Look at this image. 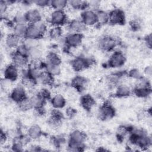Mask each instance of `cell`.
<instances>
[{
	"instance_id": "cell-12",
	"label": "cell",
	"mask_w": 152,
	"mask_h": 152,
	"mask_svg": "<svg viewBox=\"0 0 152 152\" xmlns=\"http://www.w3.org/2000/svg\"><path fill=\"white\" fill-rule=\"evenodd\" d=\"M89 65V61L83 57H77L71 62V66L76 71H81Z\"/></svg>"
},
{
	"instance_id": "cell-10",
	"label": "cell",
	"mask_w": 152,
	"mask_h": 152,
	"mask_svg": "<svg viewBox=\"0 0 152 152\" xmlns=\"http://www.w3.org/2000/svg\"><path fill=\"white\" fill-rule=\"evenodd\" d=\"M83 40V36L81 33H71L65 37V43L69 47H77L80 45Z\"/></svg>"
},
{
	"instance_id": "cell-16",
	"label": "cell",
	"mask_w": 152,
	"mask_h": 152,
	"mask_svg": "<svg viewBox=\"0 0 152 152\" xmlns=\"http://www.w3.org/2000/svg\"><path fill=\"white\" fill-rule=\"evenodd\" d=\"M27 23L33 24L42 20V15L40 11L36 9H31L26 12Z\"/></svg>"
},
{
	"instance_id": "cell-37",
	"label": "cell",
	"mask_w": 152,
	"mask_h": 152,
	"mask_svg": "<svg viewBox=\"0 0 152 152\" xmlns=\"http://www.w3.org/2000/svg\"><path fill=\"white\" fill-rule=\"evenodd\" d=\"M16 52L22 55L23 56H28V49L22 43L20 44L17 48H16Z\"/></svg>"
},
{
	"instance_id": "cell-4",
	"label": "cell",
	"mask_w": 152,
	"mask_h": 152,
	"mask_svg": "<svg viewBox=\"0 0 152 152\" xmlns=\"http://www.w3.org/2000/svg\"><path fill=\"white\" fill-rule=\"evenodd\" d=\"M82 21L86 26H92L97 23V14L92 10L84 11L81 15Z\"/></svg>"
},
{
	"instance_id": "cell-5",
	"label": "cell",
	"mask_w": 152,
	"mask_h": 152,
	"mask_svg": "<svg viewBox=\"0 0 152 152\" xmlns=\"http://www.w3.org/2000/svg\"><path fill=\"white\" fill-rule=\"evenodd\" d=\"M109 21L113 24H122L125 22L124 12L119 9H115L109 14Z\"/></svg>"
},
{
	"instance_id": "cell-32",
	"label": "cell",
	"mask_w": 152,
	"mask_h": 152,
	"mask_svg": "<svg viewBox=\"0 0 152 152\" xmlns=\"http://www.w3.org/2000/svg\"><path fill=\"white\" fill-rule=\"evenodd\" d=\"M68 4L74 9H83L86 8L88 6V3L83 1L78 0H73L70 1L68 2Z\"/></svg>"
},
{
	"instance_id": "cell-31",
	"label": "cell",
	"mask_w": 152,
	"mask_h": 152,
	"mask_svg": "<svg viewBox=\"0 0 152 152\" xmlns=\"http://www.w3.org/2000/svg\"><path fill=\"white\" fill-rule=\"evenodd\" d=\"M46 62L59 65L61 59L57 53L53 52H49L46 56Z\"/></svg>"
},
{
	"instance_id": "cell-42",
	"label": "cell",
	"mask_w": 152,
	"mask_h": 152,
	"mask_svg": "<svg viewBox=\"0 0 152 152\" xmlns=\"http://www.w3.org/2000/svg\"><path fill=\"white\" fill-rule=\"evenodd\" d=\"M100 2L97 1H92L88 3V6H90L93 9H96L99 6Z\"/></svg>"
},
{
	"instance_id": "cell-11",
	"label": "cell",
	"mask_w": 152,
	"mask_h": 152,
	"mask_svg": "<svg viewBox=\"0 0 152 152\" xmlns=\"http://www.w3.org/2000/svg\"><path fill=\"white\" fill-rule=\"evenodd\" d=\"M86 137L84 133L78 130L72 131L69 135V144L81 145L83 144Z\"/></svg>"
},
{
	"instance_id": "cell-18",
	"label": "cell",
	"mask_w": 152,
	"mask_h": 152,
	"mask_svg": "<svg viewBox=\"0 0 152 152\" xmlns=\"http://www.w3.org/2000/svg\"><path fill=\"white\" fill-rule=\"evenodd\" d=\"M51 103L54 108L58 109L63 108L65 106L66 100L62 95L56 94L52 98Z\"/></svg>"
},
{
	"instance_id": "cell-26",
	"label": "cell",
	"mask_w": 152,
	"mask_h": 152,
	"mask_svg": "<svg viewBox=\"0 0 152 152\" xmlns=\"http://www.w3.org/2000/svg\"><path fill=\"white\" fill-rule=\"evenodd\" d=\"M28 56L30 57L31 60L39 61L42 56V52L39 47H36L28 49Z\"/></svg>"
},
{
	"instance_id": "cell-23",
	"label": "cell",
	"mask_w": 152,
	"mask_h": 152,
	"mask_svg": "<svg viewBox=\"0 0 152 152\" xmlns=\"http://www.w3.org/2000/svg\"><path fill=\"white\" fill-rule=\"evenodd\" d=\"M87 84L86 79L81 76L75 77L72 81V86L78 90H82Z\"/></svg>"
},
{
	"instance_id": "cell-14",
	"label": "cell",
	"mask_w": 152,
	"mask_h": 152,
	"mask_svg": "<svg viewBox=\"0 0 152 152\" xmlns=\"http://www.w3.org/2000/svg\"><path fill=\"white\" fill-rule=\"evenodd\" d=\"M27 56H23L15 52L11 55V59L12 61V64H14L18 68L24 67L28 63Z\"/></svg>"
},
{
	"instance_id": "cell-46",
	"label": "cell",
	"mask_w": 152,
	"mask_h": 152,
	"mask_svg": "<svg viewBox=\"0 0 152 152\" xmlns=\"http://www.w3.org/2000/svg\"><path fill=\"white\" fill-rule=\"evenodd\" d=\"M144 72L145 73V74L149 77L151 76V66H148L146 67V68L145 69Z\"/></svg>"
},
{
	"instance_id": "cell-34",
	"label": "cell",
	"mask_w": 152,
	"mask_h": 152,
	"mask_svg": "<svg viewBox=\"0 0 152 152\" xmlns=\"http://www.w3.org/2000/svg\"><path fill=\"white\" fill-rule=\"evenodd\" d=\"M14 21L15 24H26L27 23L26 13L18 12L16 13L14 17Z\"/></svg>"
},
{
	"instance_id": "cell-22",
	"label": "cell",
	"mask_w": 152,
	"mask_h": 152,
	"mask_svg": "<svg viewBox=\"0 0 152 152\" xmlns=\"http://www.w3.org/2000/svg\"><path fill=\"white\" fill-rule=\"evenodd\" d=\"M42 135L41 128L38 125H31L28 130V135L30 138L37 139Z\"/></svg>"
},
{
	"instance_id": "cell-9",
	"label": "cell",
	"mask_w": 152,
	"mask_h": 152,
	"mask_svg": "<svg viewBox=\"0 0 152 152\" xmlns=\"http://www.w3.org/2000/svg\"><path fill=\"white\" fill-rule=\"evenodd\" d=\"M115 113V109L110 104H104L99 109L98 115L100 119L106 120L113 118Z\"/></svg>"
},
{
	"instance_id": "cell-29",
	"label": "cell",
	"mask_w": 152,
	"mask_h": 152,
	"mask_svg": "<svg viewBox=\"0 0 152 152\" xmlns=\"http://www.w3.org/2000/svg\"><path fill=\"white\" fill-rule=\"evenodd\" d=\"M97 23L99 24H105L109 22V14L106 12L99 10L96 12Z\"/></svg>"
},
{
	"instance_id": "cell-25",
	"label": "cell",
	"mask_w": 152,
	"mask_h": 152,
	"mask_svg": "<svg viewBox=\"0 0 152 152\" xmlns=\"http://www.w3.org/2000/svg\"><path fill=\"white\" fill-rule=\"evenodd\" d=\"M45 68L46 69V71H47L53 76L58 75L61 72V68L59 65L52 64L46 62L45 65Z\"/></svg>"
},
{
	"instance_id": "cell-36",
	"label": "cell",
	"mask_w": 152,
	"mask_h": 152,
	"mask_svg": "<svg viewBox=\"0 0 152 152\" xmlns=\"http://www.w3.org/2000/svg\"><path fill=\"white\" fill-rule=\"evenodd\" d=\"M129 75L132 78L140 80L142 79V74L141 72L137 69H132L129 71Z\"/></svg>"
},
{
	"instance_id": "cell-20",
	"label": "cell",
	"mask_w": 152,
	"mask_h": 152,
	"mask_svg": "<svg viewBox=\"0 0 152 152\" xmlns=\"http://www.w3.org/2000/svg\"><path fill=\"white\" fill-rule=\"evenodd\" d=\"M81 104L86 110H90L94 105L95 101L94 99L89 94H86L81 98Z\"/></svg>"
},
{
	"instance_id": "cell-24",
	"label": "cell",
	"mask_w": 152,
	"mask_h": 152,
	"mask_svg": "<svg viewBox=\"0 0 152 152\" xmlns=\"http://www.w3.org/2000/svg\"><path fill=\"white\" fill-rule=\"evenodd\" d=\"M131 93L130 88L126 85H120L119 86L116 90V96L119 97H124L128 96Z\"/></svg>"
},
{
	"instance_id": "cell-7",
	"label": "cell",
	"mask_w": 152,
	"mask_h": 152,
	"mask_svg": "<svg viewBox=\"0 0 152 152\" xmlns=\"http://www.w3.org/2000/svg\"><path fill=\"white\" fill-rule=\"evenodd\" d=\"M14 64H11L7 65L4 70V78L10 81L16 80L18 77V69Z\"/></svg>"
},
{
	"instance_id": "cell-27",
	"label": "cell",
	"mask_w": 152,
	"mask_h": 152,
	"mask_svg": "<svg viewBox=\"0 0 152 152\" xmlns=\"http://www.w3.org/2000/svg\"><path fill=\"white\" fill-rule=\"evenodd\" d=\"M42 84L45 85H50L53 83V75L50 74L47 71H43L38 80Z\"/></svg>"
},
{
	"instance_id": "cell-44",
	"label": "cell",
	"mask_w": 152,
	"mask_h": 152,
	"mask_svg": "<svg viewBox=\"0 0 152 152\" xmlns=\"http://www.w3.org/2000/svg\"><path fill=\"white\" fill-rule=\"evenodd\" d=\"M145 43H146L147 47H148L149 48H151V35L150 34L146 36V37L145 38Z\"/></svg>"
},
{
	"instance_id": "cell-21",
	"label": "cell",
	"mask_w": 152,
	"mask_h": 152,
	"mask_svg": "<svg viewBox=\"0 0 152 152\" xmlns=\"http://www.w3.org/2000/svg\"><path fill=\"white\" fill-rule=\"evenodd\" d=\"M33 107L35 108L36 109L42 108L43 106V104L45 102V99L43 98L39 93L33 95L31 97H30Z\"/></svg>"
},
{
	"instance_id": "cell-13",
	"label": "cell",
	"mask_w": 152,
	"mask_h": 152,
	"mask_svg": "<svg viewBox=\"0 0 152 152\" xmlns=\"http://www.w3.org/2000/svg\"><path fill=\"white\" fill-rule=\"evenodd\" d=\"M62 117V113L56 109V110L52 112L51 116L48 120L49 124L52 128H56L59 127L61 124Z\"/></svg>"
},
{
	"instance_id": "cell-1",
	"label": "cell",
	"mask_w": 152,
	"mask_h": 152,
	"mask_svg": "<svg viewBox=\"0 0 152 152\" xmlns=\"http://www.w3.org/2000/svg\"><path fill=\"white\" fill-rule=\"evenodd\" d=\"M46 25L42 20L33 24H29L27 26L26 37L38 40L46 33Z\"/></svg>"
},
{
	"instance_id": "cell-35",
	"label": "cell",
	"mask_w": 152,
	"mask_h": 152,
	"mask_svg": "<svg viewBox=\"0 0 152 152\" xmlns=\"http://www.w3.org/2000/svg\"><path fill=\"white\" fill-rule=\"evenodd\" d=\"M19 105V107L23 110H27L31 108H33V106L30 100V99L28 97L25 98L21 102L18 103Z\"/></svg>"
},
{
	"instance_id": "cell-8",
	"label": "cell",
	"mask_w": 152,
	"mask_h": 152,
	"mask_svg": "<svg viewBox=\"0 0 152 152\" xmlns=\"http://www.w3.org/2000/svg\"><path fill=\"white\" fill-rule=\"evenodd\" d=\"M11 99L15 102L18 103L27 97L26 90L23 86H18L11 91L10 94Z\"/></svg>"
},
{
	"instance_id": "cell-38",
	"label": "cell",
	"mask_w": 152,
	"mask_h": 152,
	"mask_svg": "<svg viewBox=\"0 0 152 152\" xmlns=\"http://www.w3.org/2000/svg\"><path fill=\"white\" fill-rule=\"evenodd\" d=\"M23 143L21 141V140L20 139L17 140L13 143L12 148L14 151H23Z\"/></svg>"
},
{
	"instance_id": "cell-15",
	"label": "cell",
	"mask_w": 152,
	"mask_h": 152,
	"mask_svg": "<svg viewBox=\"0 0 152 152\" xmlns=\"http://www.w3.org/2000/svg\"><path fill=\"white\" fill-rule=\"evenodd\" d=\"M68 28L72 33H81L86 30V26L81 20H73L69 23Z\"/></svg>"
},
{
	"instance_id": "cell-45",
	"label": "cell",
	"mask_w": 152,
	"mask_h": 152,
	"mask_svg": "<svg viewBox=\"0 0 152 152\" xmlns=\"http://www.w3.org/2000/svg\"><path fill=\"white\" fill-rule=\"evenodd\" d=\"M7 135L5 132H3L2 130H1V144H4L6 140H7Z\"/></svg>"
},
{
	"instance_id": "cell-6",
	"label": "cell",
	"mask_w": 152,
	"mask_h": 152,
	"mask_svg": "<svg viewBox=\"0 0 152 152\" xmlns=\"http://www.w3.org/2000/svg\"><path fill=\"white\" fill-rule=\"evenodd\" d=\"M125 62V57L122 52L117 51L114 52L110 56L109 64L111 67L118 68L122 66Z\"/></svg>"
},
{
	"instance_id": "cell-43",
	"label": "cell",
	"mask_w": 152,
	"mask_h": 152,
	"mask_svg": "<svg viewBox=\"0 0 152 152\" xmlns=\"http://www.w3.org/2000/svg\"><path fill=\"white\" fill-rule=\"evenodd\" d=\"M75 113H76V111L74 110V109L72 107H69L66 110V114L69 117H71V118L72 117L75 115Z\"/></svg>"
},
{
	"instance_id": "cell-30",
	"label": "cell",
	"mask_w": 152,
	"mask_h": 152,
	"mask_svg": "<svg viewBox=\"0 0 152 152\" xmlns=\"http://www.w3.org/2000/svg\"><path fill=\"white\" fill-rule=\"evenodd\" d=\"M68 2L65 0H53L50 1V5L55 10H63L67 5Z\"/></svg>"
},
{
	"instance_id": "cell-19",
	"label": "cell",
	"mask_w": 152,
	"mask_h": 152,
	"mask_svg": "<svg viewBox=\"0 0 152 152\" xmlns=\"http://www.w3.org/2000/svg\"><path fill=\"white\" fill-rule=\"evenodd\" d=\"M27 26L26 24H15L13 27V33L20 38L26 37Z\"/></svg>"
},
{
	"instance_id": "cell-28",
	"label": "cell",
	"mask_w": 152,
	"mask_h": 152,
	"mask_svg": "<svg viewBox=\"0 0 152 152\" xmlns=\"http://www.w3.org/2000/svg\"><path fill=\"white\" fill-rule=\"evenodd\" d=\"M62 30L61 26H53L49 31V36L52 39H58L61 37Z\"/></svg>"
},
{
	"instance_id": "cell-39",
	"label": "cell",
	"mask_w": 152,
	"mask_h": 152,
	"mask_svg": "<svg viewBox=\"0 0 152 152\" xmlns=\"http://www.w3.org/2000/svg\"><path fill=\"white\" fill-rule=\"evenodd\" d=\"M9 5L10 4H8V1H1V2H0V11H1V17H2L3 15L5 13Z\"/></svg>"
},
{
	"instance_id": "cell-3",
	"label": "cell",
	"mask_w": 152,
	"mask_h": 152,
	"mask_svg": "<svg viewBox=\"0 0 152 152\" xmlns=\"http://www.w3.org/2000/svg\"><path fill=\"white\" fill-rule=\"evenodd\" d=\"M116 45L115 40L110 36H104L100 38L98 42L99 48L104 51H110Z\"/></svg>"
},
{
	"instance_id": "cell-2",
	"label": "cell",
	"mask_w": 152,
	"mask_h": 152,
	"mask_svg": "<svg viewBox=\"0 0 152 152\" xmlns=\"http://www.w3.org/2000/svg\"><path fill=\"white\" fill-rule=\"evenodd\" d=\"M49 21L53 26H61L66 21V15L64 10H54L51 13Z\"/></svg>"
},
{
	"instance_id": "cell-33",
	"label": "cell",
	"mask_w": 152,
	"mask_h": 152,
	"mask_svg": "<svg viewBox=\"0 0 152 152\" xmlns=\"http://www.w3.org/2000/svg\"><path fill=\"white\" fill-rule=\"evenodd\" d=\"M23 44L28 49H31L36 47H39V42L37 39L25 37Z\"/></svg>"
},
{
	"instance_id": "cell-41",
	"label": "cell",
	"mask_w": 152,
	"mask_h": 152,
	"mask_svg": "<svg viewBox=\"0 0 152 152\" xmlns=\"http://www.w3.org/2000/svg\"><path fill=\"white\" fill-rule=\"evenodd\" d=\"M39 94L43 98H44L45 100L49 99L50 97V92L47 89H42V90H41V91L39 93Z\"/></svg>"
},
{
	"instance_id": "cell-40",
	"label": "cell",
	"mask_w": 152,
	"mask_h": 152,
	"mask_svg": "<svg viewBox=\"0 0 152 152\" xmlns=\"http://www.w3.org/2000/svg\"><path fill=\"white\" fill-rule=\"evenodd\" d=\"M33 2L40 7H45L50 5V1L46 0H36Z\"/></svg>"
},
{
	"instance_id": "cell-17",
	"label": "cell",
	"mask_w": 152,
	"mask_h": 152,
	"mask_svg": "<svg viewBox=\"0 0 152 152\" xmlns=\"http://www.w3.org/2000/svg\"><path fill=\"white\" fill-rule=\"evenodd\" d=\"M20 39L14 33L8 34L5 39V44L10 48H17L20 45Z\"/></svg>"
}]
</instances>
